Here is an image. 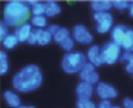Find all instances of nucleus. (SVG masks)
Here are the masks:
<instances>
[{
  "mask_svg": "<svg viewBox=\"0 0 133 108\" xmlns=\"http://www.w3.org/2000/svg\"><path fill=\"white\" fill-rule=\"evenodd\" d=\"M96 94L100 99H115L117 97V90H116L113 85L107 84V82H99L96 85Z\"/></svg>",
  "mask_w": 133,
  "mask_h": 108,
  "instance_id": "1a4fd4ad",
  "label": "nucleus"
},
{
  "mask_svg": "<svg viewBox=\"0 0 133 108\" xmlns=\"http://www.w3.org/2000/svg\"><path fill=\"white\" fill-rule=\"evenodd\" d=\"M87 63L89 61H87L86 54H83L82 51H72V53H66L63 56L62 68L67 74H79Z\"/></svg>",
  "mask_w": 133,
  "mask_h": 108,
  "instance_id": "7ed1b4c3",
  "label": "nucleus"
},
{
  "mask_svg": "<svg viewBox=\"0 0 133 108\" xmlns=\"http://www.w3.org/2000/svg\"><path fill=\"white\" fill-rule=\"evenodd\" d=\"M3 98H4V101H6V104L9 105V107H12V108H19V107L22 105L19 94H17V92H15V91H12V90L4 91Z\"/></svg>",
  "mask_w": 133,
  "mask_h": 108,
  "instance_id": "2eb2a0df",
  "label": "nucleus"
},
{
  "mask_svg": "<svg viewBox=\"0 0 133 108\" xmlns=\"http://www.w3.org/2000/svg\"><path fill=\"white\" fill-rule=\"evenodd\" d=\"M9 70V60L6 51H0V74H6Z\"/></svg>",
  "mask_w": 133,
  "mask_h": 108,
  "instance_id": "412c9836",
  "label": "nucleus"
},
{
  "mask_svg": "<svg viewBox=\"0 0 133 108\" xmlns=\"http://www.w3.org/2000/svg\"><path fill=\"white\" fill-rule=\"evenodd\" d=\"M69 37H70V31L67 30V28H64V27H60V30L53 36V41L62 44V43H63L66 38H69Z\"/></svg>",
  "mask_w": 133,
  "mask_h": 108,
  "instance_id": "aec40b11",
  "label": "nucleus"
},
{
  "mask_svg": "<svg viewBox=\"0 0 133 108\" xmlns=\"http://www.w3.org/2000/svg\"><path fill=\"white\" fill-rule=\"evenodd\" d=\"M86 57H87V61H89L90 64H93L95 67L104 64L103 57H102V47H99V45H96V44H93L89 47Z\"/></svg>",
  "mask_w": 133,
  "mask_h": 108,
  "instance_id": "9b49d317",
  "label": "nucleus"
},
{
  "mask_svg": "<svg viewBox=\"0 0 133 108\" xmlns=\"http://www.w3.org/2000/svg\"><path fill=\"white\" fill-rule=\"evenodd\" d=\"M123 108H133V99L132 98H124L123 99Z\"/></svg>",
  "mask_w": 133,
  "mask_h": 108,
  "instance_id": "c85d7f7f",
  "label": "nucleus"
},
{
  "mask_svg": "<svg viewBox=\"0 0 133 108\" xmlns=\"http://www.w3.org/2000/svg\"><path fill=\"white\" fill-rule=\"evenodd\" d=\"M19 108H36L35 105H20Z\"/></svg>",
  "mask_w": 133,
  "mask_h": 108,
  "instance_id": "7c9ffc66",
  "label": "nucleus"
},
{
  "mask_svg": "<svg viewBox=\"0 0 133 108\" xmlns=\"http://www.w3.org/2000/svg\"><path fill=\"white\" fill-rule=\"evenodd\" d=\"M93 20H95L96 31L100 34H104L107 31H112L113 26V16L110 11H103V13H95L93 14Z\"/></svg>",
  "mask_w": 133,
  "mask_h": 108,
  "instance_id": "423d86ee",
  "label": "nucleus"
},
{
  "mask_svg": "<svg viewBox=\"0 0 133 108\" xmlns=\"http://www.w3.org/2000/svg\"><path fill=\"white\" fill-rule=\"evenodd\" d=\"M2 44H3V47L6 48V50H12V48H15L16 45L19 44V40H17V37H16L13 33H10L6 38L2 40Z\"/></svg>",
  "mask_w": 133,
  "mask_h": 108,
  "instance_id": "6ab92c4d",
  "label": "nucleus"
},
{
  "mask_svg": "<svg viewBox=\"0 0 133 108\" xmlns=\"http://www.w3.org/2000/svg\"><path fill=\"white\" fill-rule=\"evenodd\" d=\"M59 30H60V27H59L57 24H50L49 27H47V31H49V33L52 34V36H55V34L57 33Z\"/></svg>",
  "mask_w": 133,
  "mask_h": 108,
  "instance_id": "cd10ccee",
  "label": "nucleus"
},
{
  "mask_svg": "<svg viewBox=\"0 0 133 108\" xmlns=\"http://www.w3.org/2000/svg\"><path fill=\"white\" fill-rule=\"evenodd\" d=\"M32 13V7L27 4V2L23 0H10L4 4L3 10V20L10 27H17V26L27 23L29 16Z\"/></svg>",
  "mask_w": 133,
  "mask_h": 108,
  "instance_id": "f03ea898",
  "label": "nucleus"
},
{
  "mask_svg": "<svg viewBox=\"0 0 133 108\" xmlns=\"http://www.w3.org/2000/svg\"><path fill=\"white\" fill-rule=\"evenodd\" d=\"M112 41L119 44L124 51L133 53V30L124 24H116L110 31Z\"/></svg>",
  "mask_w": 133,
  "mask_h": 108,
  "instance_id": "20e7f679",
  "label": "nucleus"
},
{
  "mask_svg": "<svg viewBox=\"0 0 133 108\" xmlns=\"http://www.w3.org/2000/svg\"><path fill=\"white\" fill-rule=\"evenodd\" d=\"M129 16L133 19V2H132V4H130V7H129Z\"/></svg>",
  "mask_w": 133,
  "mask_h": 108,
  "instance_id": "c756f323",
  "label": "nucleus"
},
{
  "mask_svg": "<svg viewBox=\"0 0 133 108\" xmlns=\"http://www.w3.org/2000/svg\"><path fill=\"white\" fill-rule=\"evenodd\" d=\"M95 91H96V87H93L92 84L80 81L77 84V87H76V95H77V99H84V101H87V99L92 98Z\"/></svg>",
  "mask_w": 133,
  "mask_h": 108,
  "instance_id": "f8f14e48",
  "label": "nucleus"
},
{
  "mask_svg": "<svg viewBox=\"0 0 133 108\" xmlns=\"http://www.w3.org/2000/svg\"><path fill=\"white\" fill-rule=\"evenodd\" d=\"M75 43H76V41H75V38H73V37L70 36L69 38H66L63 43H62L60 47L63 48V50L66 51V53H72V51H73V47H75Z\"/></svg>",
  "mask_w": 133,
  "mask_h": 108,
  "instance_id": "5701e85b",
  "label": "nucleus"
},
{
  "mask_svg": "<svg viewBox=\"0 0 133 108\" xmlns=\"http://www.w3.org/2000/svg\"><path fill=\"white\" fill-rule=\"evenodd\" d=\"M44 4H46V17H55V16H57L62 10L60 6L56 2H53V0L44 2Z\"/></svg>",
  "mask_w": 133,
  "mask_h": 108,
  "instance_id": "dca6fc26",
  "label": "nucleus"
},
{
  "mask_svg": "<svg viewBox=\"0 0 133 108\" xmlns=\"http://www.w3.org/2000/svg\"><path fill=\"white\" fill-rule=\"evenodd\" d=\"M120 61L124 64V68H126L127 73L133 74V53L130 51H124L120 57Z\"/></svg>",
  "mask_w": 133,
  "mask_h": 108,
  "instance_id": "f3484780",
  "label": "nucleus"
},
{
  "mask_svg": "<svg viewBox=\"0 0 133 108\" xmlns=\"http://www.w3.org/2000/svg\"><path fill=\"white\" fill-rule=\"evenodd\" d=\"M32 36L35 37L36 44H39V45H46L53 40V36L47 31V28H35Z\"/></svg>",
  "mask_w": 133,
  "mask_h": 108,
  "instance_id": "ddd939ff",
  "label": "nucleus"
},
{
  "mask_svg": "<svg viewBox=\"0 0 133 108\" xmlns=\"http://www.w3.org/2000/svg\"><path fill=\"white\" fill-rule=\"evenodd\" d=\"M79 78L80 81L83 82H87V84H92V85H97L99 82V73L96 71V67L90 63H87L86 65L83 67V70L79 73Z\"/></svg>",
  "mask_w": 133,
  "mask_h": 108,
  "instance_id": "6e6552de",
  "label": "nucleus"
},
{
  "mask_svg": "<svg viewBox=\"0 0 133 108\" xmlns=\"http://www.w3.org/2000/svg\"><path fill=\"white\" fill-rule=\"evenodd\" d=\"M30 24L33 26L35 28H44L49 27L47 26V17L46 16H33L30 19Z\"/></svg>",
  "mask_w": 133,
  "mask_h": 108,
  "instance_id": "a211bd4d",
  "label": "nucleus"
},
{
  "mask_svg": "<svg viewBox=\"0 0 133 108\" xmlns=\"http://www.w3.org/2000/svg\"><path fill=\"white\" fill-rule=\"evenodd\" d=\"M43 82V74L42 70L35 64L24 65L22 70L13 75L12 85L19 92H32L36 91Z\"/></svg>",
  "mask_w": 133,
  "mask_h": 108,
  "instance_id": "f257e3e1",
  "label": "nucleus"
},
{
  "mask_svg": "<svg viewBox=\"0 0 133 108\" xmlns=\"http://www.w3.org/2000/svg\"><path fill=\"white\" fill-rule=\"evenodd\" d=\"M32 33H33V26L29 21L15 27V31H13V34L17 37L19 43H27L30 36H32Z\"/></svg>",
  "mask_w": 133,
  "mask_h": 108,
  "instance_id": "9d476101",
  "label": "nucleus"
},
{
  "mask_svg": "<svg viewBox=\"0 0 133 108\" xmlns=\"http://www.w3.org/2000/svg\"><path fill=\"white\" fill-rule=\"evenodd\" d=\"M9 27H10V26L7 24L4 20H2V21H0V38H2V40L6 38V37L10 34L9 33Z\"/></svg>",
  "mask_w": 133,
  "mask_h": 108,
  "instance_id": "a878e982",
  "label": "nucleus"
},
{
  "mask_svg": "<svg viewBox=\"0 0 133 108\" xmlns=\"http://www.w3.org/2000/svg\"><path fill=\"white\" fill-rule=\"evenodd\" d=\"M99 108H115V105L112 104V101H107V99H100V102L97 104Z\"/></svg>",
  "mask_w": 133,
  "mask_h": 108,
  "instance_id": "bb28decb",
  "label": "nucleus"
},
{
  "mask_svg": "<svg viewBox=\"0 0 133 108\" xmlns=\"http://www.w3.org/2000/svg\"><path fill=\"white\" fill-rule=\"evenodd\" d=\"M72 37L75 38L76 43H80V44H90V43H93V34L83 24H76L73 27Z\"/></svg>",
  "mask_w": 133,
  "mask_h": 108,
  "instance_id": "0eeeda50",
  "label": "nucleus"
},
{
  "mask_svg": "<svg viewBox=\"0 0 133 108\" xmlns=\"http://www.w3.org/2000/svg\"><path fill=\"white\" fill-rule=\"evenodd\" d=\"M90 7L95 13H103V11H109L113 7V2H110V0H92Z\"/></svg>",
  "mask_w": 133,
  "mask_h": 108,
  "instance_id": "4468645a",
  "label": "nucleus"
},
{
  "mask_svg": "<svg viewBox=\"0 0 133 108\" xmlns=\"http://www.w3.org/2000/svg\"><path fill=\"white\" fill-rule=\"evenodd\" d=\"M122 54H123L122 53V47L113 41L104 43L103 47H102V57H103L104 64L113 65L115 63L120 61Z\"/></svg>",
  "mask_w": 133,
  "mask_h": 108,
  "instance_id": "39448f33",
  "label": "nucleus"
},
{
  "mask_svg": "<svg viewBox=\"0 0 133 108\" xmlns=\"http://www.w3.org/2000/svg\"><path fill=\"white\" fill-rule=\"evenodd\" d=\"M32 14L33 16H46V4L43 2H37L32 7Z\"/></svg>",
  "mask_w": 133,
  "mask_h": 108,
  "instance_id": "4be33fe9",
  "label": "nucleus"
},
{
  "mask_svg": "<svg viewBox=\"0 0 133 108\" xmlns=\"http://www.w3.org/2000/svg\"><path fill=\"white\" fill-rule=\"evenodd\" d=\"M76 107L77 108H99L97 105H96L93 101H90V99H87V101H84V99H77Z\"/></svg>",
  "mask_w": 133,
  "mask_h": 108,
  "instance_id": "393cba45",
  "label": "nucleus"
},
{
  "mask_svg": "<svg viewBox=\"0 0 133 108\" xmlns=\"http://www.w3.org/2000/svg\"><path fill=\"white\" fill-rule=\"evenodd\" d=\"M132 77H133V74H132Z\"/></svg>",
  "mask_w": 133,
  "mask_h": 108,
  "instance_id": "2f4dec72",
  "label": "nucleus"
},
{
  "mask_svg": "<svg viewBox=\"0 0 133 108\" xmlns=\"http://www.w3.org/2000/svg\"><path fill=\"white\" fill-rule=\"evenodd\" d=\"M132 2H127V0H113V7L117 9V10H129Z\"/></svg>",
  "mask_w": 133,
  "mask_h": 108,
  "instance_id": "b1692460",
  "label": "nucleus"
}]
</instances>
